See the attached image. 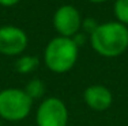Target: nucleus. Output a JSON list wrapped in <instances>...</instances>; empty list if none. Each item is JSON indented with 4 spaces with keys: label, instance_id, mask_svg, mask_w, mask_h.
Here are the masks:
<instances>
[{
    "label": "nucleus",
    "instance_id": "obj_4",
    "mask_svg": "<svg viewBox=\"0 0 128 126\" xmlns=\"http://www.w3.org/2000/svg\"><path fill=\"white\" fill-rule=\"evenodd\" d=\"M36 122L37 126H67L68 109L60 98H46L37 109Z\"/></svg>",
    "mask_w": 128,
    "mask_h": 126
},
{
    "label": "nucleus",
    "instance_id": "obj_1",
    "mask_svg": "<svg viewBox=\"0 0 128 126\" xmlns=\"http://www.w3.org/2000/svg\"><path fill=\"white\" fill-rule=\"evenodd\" d=\"M93 49L104 57H117L128 47V29L120 22L98 25L90 35Z\"/></svg>",
    "mask_w": 128,
    "mask_h": 126
},
{
    "label": "nucleus",
    "instance_id": "obj_8",
    "mask_svg": "<svg viewBox=\"0 0 128 126\" xmlns=\"http://www.w3.org/2000/svg\"><path fill=\"white\" fill-rule=\"evenodd\" d=\"M40 65V60L36 56H22L15 61V71L18 73L27 75L32 73L38 68Z\"/></svg>",
    "mask_w": 128,
    "mask_h": 126
},
{
    "label": "nucleus",
    "instance_id": "obj_13",
    "mask_svg": "<svg viewBox=\"0 0 128 126\" xmlns=\"http://www.w3.org/2000/svg\"><path fill=\"white\" fill-rule=\"evenodd\" d=\"M0 126H2V119H0Z\"/></svg>",
    "mask_w": 128,
    "mask_h": 126
},
{
    "label": "nucleus",
    "instance_id": "obj_3",
    "mask_svg": "<svg viewBox=\"0 0 128 126\" xmlns=\"http://www.w3.org/2000/svg\"><path fill=\"white\" fill-rule=\"evenodd\" d=\"M33 100L20 88H4L0 91V119L18 122L32 111Z\"/></svg>",
    "mask_w": 128,
    "mask_h": 126
},
{
    "label": "nucleus",
    "instance_id": "obj_2",
    "mask_svg": "<svg viewBox=\"0 0 128 126\" xmlns=\"http://www.w3.org/2000/svg\"><path fill=\"white\" fill-rule=\"evenodd\" d=\"M45 65L54 73H66L75 67L78 60V45L72 38L56 37L45 49Z\"/></svg>",
    "mask_w": 128,
    "mask_h": 126
},
{
    "label": "nucleus",
    "instance_id": "obj_12",
    "mask_svg": "<svg viewBox=\"0 0 128 126\" xmlns=\"http://www.w3.org/2000/svg\"><path fill=\"white\" fill-rule=\"evenodd\" d=\"M89 1H93V3H102V1H105V0H89Z\"/></svg>",
    "mask_w": 128,
    "mask_h": 126
},
{
    "label": "nucleus",
    "instance_id": "obj_5",
    "mask_svg": "<svg viewBox=\"0 0 128 126\" xmlns=\"http://www.w3.org/2000/svg\"><path fill=\"white\" fill-rule=\"evenodd\" d=\"M27 35L15 26L0 27V53L4 56H18L26 49Z\"/></svg>",
    "mask_w": 128,
    "mask_h": 126
},
{
    "label": "nucleus",
    "instance_id": "obj_10",
    "mask_svg": "<svg viewBox=\"0 0 128 126\" xmlns=\"http://www.w3.org/2000/svg\"><path fill=\"white\" fill-rule=\"evenodd\" d=\"M114 15L120 23L128 25V0H116Z\"/></svg>",
    "mask_w": 128,
    "mask_h": 126
},
{
    "label": "nucleus",
    "instance_id": "obj_11",
    "mask_svg": "<svg viewBox=\"0 0 128 126\" xmlns=\"http://www.w3.org/2000/svg\"><path fill=\"white\" fill-rule=\"evenodd\" d=\"M19 0H0V4L6 5V7H10V5H15Z\"/></svg>",
    "mask_w": 128,
    "mask_h": 126
},
{
    "label": "nucleus",
    "instance_id": "obj_9",
    "mask_svg": "<svg viewBox=\"0 0 128 126\" xmlns=\"http://www.w3.org/2000/svg\"><path fill=\"white\" fill-rule=\"evenodd\" d=\"M25 92L30 96L32 100L40 99V98L44 96V94H45V84L42 83L40 79H33V80H30V82L26 84Z\"/></svg>",
    "mask_w": 128,
    "mask_h": 126
},
{
    "label": "nucleus",
    "instance_id": "obj_6",
    "mask_svg": "<svg viewBox=\"0 0 128 126\" xmlns=\"http://www.w3.org/2000/svg\"><path fill=\"white\" fill-rule=\"evenodd\" d=\"M80 23L82 22L79 11L72 5H62L54 12L53 25L60 37L71 38L72 35H76Z\"/></svg>",
    "mask_w": 128,
    "mask_h": 126
},
{
    "label": "nucleus",
    "instance_id": "obj_7",
    "mask_svg": "<svg viewBox=\"0 0 128 126\" xmlns=\"http://www.w3.org/2000/svg\"><path fill=\"white\" fill-rule=\"evenodd\" d=\"M83 100L90 109L96 111H105L113 103V95L110 89L101 84L89 85L83 92Z\"/></svg>",
    "mask_w": 128,
    "mask_h": 126
}]
</instances>
